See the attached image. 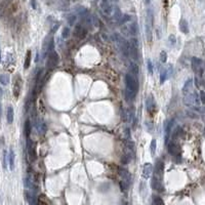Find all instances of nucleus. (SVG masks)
<instances>
[{
	"label": "nucleus",
	"mask_w": 205,
	"mask_h": 205,
	"mask_svg": "<svg viewBox=\"0 0 205 205\" xmlns=\"http://www.w3.org/2000/svg\"><path fill=\"white\" fill-rule=\"evenodd\" d=\"M146 108L148 112H153L155 110V102L152 96H150L146 101Z\"/></svg>",
	"instance_id": "nucleus-18"
},
{
	"label": "nucleus",
	"mask_w": 205,
	"mask_h": 205,
	"mask_svg": "<svg viewBox=\"0 0 205 205\" xmlns=\"http://www.w3.org/2000/svg\"><path fill=\"white\" fill-rule=\"evenodd\" d=\"M152 172H153V166L151 163H146L142 167V177L146 179H148L149 177H151Z\"/></svg>",
	"instance_id": "nucleus-15"
},
{
	"label": "nucleus",
	"mask_w": 205,
	"mask_h": 205,
	"mask_svg": "<svg viewBox=\"0 0 205 205\" xmlns=\"http://www.w3.org/2000/svg\"><path fill=\"white\" fill-rule=\"evenodd\" d=\"M0 83L2 84V85H7V84L9 83V77L8 75L6 74H1L0 75Z\"/></svg>",
	"instance_id": "nucleus-27"
},
{
	"label": "nucleus",
	"mask_w": 205,
	"mask_h": 205,
	"mask_svg": "<svg viewBox=\"0 0 205 205\" xmlns=\"http://www.w3.org/2000/svg\"><path fill=\"white\" fill-rule=\"evenodd\" d=\"M147 69H148V72L150 75H153V64H152L151 60L147 61Z\"/></svg>",
	"instance_id": "nucleus-30"
},
{
	"label": "nucleus",
	"mask_w": 205,
	"mask_h": 205,
	"mask_svg": "<svg viewBox=\"0 0 205 205\" xmlns=\"http://www.w3.org/2000/svg\"><path fill=\"white\" fill-rule=\"evenodd\" d=\"M74 35H75V37H77V38L83 39V38H85L87 35V30L84 26L78 24V25H76L74 28Z\"/></svg>",
	"instance_id": "nucleus-11"
},
{
	"label": "nucleus",
	"mask_w": 205,
	"mask_h": 205,
	"mask_svg": "<svg viewBox=\"0 0 205 205\" xmlns=\"http://www.w3.org/2000/svg\"><path fill=\"white\" fill-rule=\"evenodd\" d=\"M7 164H8V153L6 151L3 152V166L4 168L7 167Z\"/></svg>",
	"instance_id": "nucleus-31"
},
{
	"label": "nucleus",
	"mask_w": 205,
	"mask_h": 205,
	"mask_svg": "<svg viewBox=\"0 0 205 205\" xmlns=\"http://www.w3.org/2000/svg\"><path fill=\"white\" fill-rule=\"evenodd\" d=\"M154 25V12L151 8L147 11V19H146V34L148 41L152 40V28Z\"/></svg>",
	"instance_id": "nucleus-7"
},
{
	"label": "nucleus",
	"mask_w": 205,
	"mask_h": 205,
	"mask_svg": "<svg viewBox=\"0 0 205 205\" xmlns=\"http://www.w3.org/2000/svg\"><path fill=\"white\" fill-rule=\"evenodd\" d=\"M9 0H3L2 2H0V17H3L5 14V12L8 8Z\"/></svg>",
	"instance_id": "nucleus-23"
},
{
	"label": "nucleus",
	"mask_w": 205,
	"mask_h": 205,
	"mask_svg": "<svg viewBox=\"0 0 205 205\" xmlns=\"http://www.w3.org/2000/svg\"><path fill=\"white\" fill-rule=\"evenodd\" d=\"M129 74L133 75V76L136 77H139V66L136 64V63H130V65H129Z\"/></svg>",
	"instance_id": "nucleus-22"
},
{
	"label": "nucleus",
	"mask_w": 205,
	"mask_h": 205,
	"mask_svg": "<svg viewBox=\"0 0 205 205\" xmlns=\"http://www.w3.org/2000/svg\"><path fill=\"white\" fill-rule=\"evenodd\" d=\"M24 130H25V134H26V137L29 139L30 134H31V130H32V125H31V122H30L29 119L26 120V122H25Z\"/></svg>",
	"instance_id": "nucleus-24"
},
{
	"label": "nucleus",
	"mask_w": 205,
	"mask_h": 205,
	"mask_svg": "<svg viewBox=\"0 0 205 205\" xmlns=\"http://www.w3.org/2000/svg\"><path fill=\"white\" fill-rule=\"evenodd\" d=\"M150 2H151V0H146V3H147V4H149Z\"/></svg>",
	"instance_id": "nucleus-38"
},
{
	"label": "nucleus",
	"mask_w": 205,
	"mask_h": 205,
	"mask_svg": "<svg viewBox=\"0 0 205 205\" xmlns=\"http://www.w3.org/2000/svg\"><path fill=\"white\" fill-rule=\"evenodd\" d=\"M184 104L188 107L199 106V105L201 104V102H200V99H199V94L193 90L192 92H190V93L184 96Z\"/></svg>",
	"instance_id": "nucleus-6"
},
{
	"label": "nucleus",
	"mask_w": 205,
	"mask_h": 205,
	"mask_svg": "<svg viewBox=\"0 0 205 205\" xmlns=\"http://www.w3.org/2000/svg\"><path fill=\"white\" fill-rule=\"evenodd\" d=\"M109 1H118V0H109Z\"/></svg>",
	"instance_id": "nucleus-40"
},
{
	"label": "nucleus",
	"mask_w": 205,
	"mask_h": 205,
	"mask_svg": "<svg viewBox=\"0 0 205 205\" xmlns=\"http://www.w3.org/2000/svg\"><path fill=\"white\" fill-rule=\"evenodd\" d=\"M76 21V17L75 16H71L69 17V20H68V22H69V24L71 25V26H73L74 25V22Z\"/></svg>",
	"instance_id": "nucleus-36"
},
{
	"label": "nucleus",
	"mask_w": 205,
	"mask_h": 205,
	"mask_svg": "<svg viewBox=\"0 0 205 205\" xmlns=\"http://www.w3.org/2000/svg\"><path fill=\"white\" fill-rule=\"evenodd\" d=\"M25 196H26L27 201L29 202L30 205H37V197L34 192H31V191H28V190H27V191L25 192Z\"/></svg>",
	"instance_id": "nucleus-16"
},
{
	"label": "nucleus",
	"mask_w": 205,
	"mask_h": 205,
	"mask_svg": "<svg viewBox=\"0 0 205 205\" xmlns=\"http://www.w3.org/2000/svg\"><path fill=\"white\" fill-rule=\"evenodd\" d=\"M0 63H1V51H0Z\"/></svg>",
	"instance_id": "nucleus-39"
},
{
	"label": "nucleus",
	"mask_w": 205,
	"mask_h": 205,
	"mask_svg": "<svg viewBox=\"0 0 205 205\" xmlns=\"http://www.w3.org/2000/svg\"><path fill=\"white\" fill-rule=\"evenodd\" d=\"M152 205H164V202L160 197L158 196H154L153 197V202H152Z\"/></svg>",
	"instance_id": "nucleus-29"
},
{
	"label": "nucleus",
	"mask_w": 205,
	"mask_h": 205,
	"mask_svg": "<svg viewBox=\"0 0 205 205\" xmlns=\"http://www.w3.org/2000/svg\"><path fill=\"white\" fill-rule=\"evenodd\" d=\"M31 60H32V51L31 50H28V51H27L26 57H25L24 69H29L30 64H31Z\"/></svg>",
	"instance_id": "nucleus-26"
},
{
	"label": "nucleus",
	"mask_w": 205,
	"mask_h": 205,
	"mask_svg": "<svg viewBox=\"0 0 205 205\" xmlns=\"http://www.w3.org/2000/svg\"><path fill=\"white\" fill-rule=\"evenodd\" d=\"M14 108H12L11 106H9L6 111V120H7V122H8V124H11L12 122H14Z\"/></svg>",
	"instance_id": "nucleus-20"
},
{
	"label": "nucleus",
	"mask_w": 205,
	"mask_h": 205,
	"mask_svg": "<svg viewBox=\"0 0 205 205\" xmlns=\"http://www.w3.org/2000/svg\"><path fill=\"white\" fill-rule=\"evenodd\" d=\"M125 97L128 99V102L134 99L139 92V77L127 73L125 76Z\"/></svg>",
	"instance_id": "nucleus-2"
},
{
	"label": "nucleus",
	"mask_w": 205,
	"mask_h": 205,
	"mask_svg": "<svg viewBox=\"0 0 205 205\" xmlns=\"http://www.w3.org/2000/svg\"><path fill=\"white\" fill-rule=\"evenodd\" d=\"M27 152H28V155L31 160H35L36 159V148H35V144L31 141L30 139H27Z\"/></svg>",
	"instance_id": "nucleus-12"
},
{
	"label": "nucleus",
	"mask_w": 205,
	"mask_h": 205,
	"mask_svg": "<svg viewBox=\"0 0 205 205\" xmlns=\"http://www.w3.org/2000/svg\"><path fill=\"white\" fill-rule=\"evenodd\" d=\"M69 34H70V29L69 28H65L63 30V38H68L69 37Z\"/></svg>",
	"instance_id": "nucleus-34"
},
{
	"label": "nucleus",
	"mask_w": 205,
	"mask_h": 205,
	"mask_svg": "<svg viewBox=\"0 0 205 205\" xmlns=\"http://www.w3.org/2000/svg\"><path fill=\"white\" fill-rule=\"evenodd\" d=\"M22 84H23V81H22V78L19 74L16 75L14 80V86H12V91H14V96L16 99H19L20 94H21V90H22Z\"/></svg>",
	"instance_id": "nucleus-9"
},
{
	"label": "nucleus",
	"mask_w": 205,
	"mask_h": 205,
	"mask_svg": "<svg viewBox=\"0 0 205 205\" xmlns=\"http://www.w3.org/2000/svg\"><path fill=\"white\" fill-rule=\"evenodd\" d=\"M168 41H169V43H170L171 45H174V44H176V36H174L173 34H171L170 36L168 37Z\"/></svg>",
	"instance_id": "nucleus-33"
},
{
	"label": "nucleus",
	"mask_w": 205,
	"mask_h": 205,
	"mask_svg": "<svg viewBox=\"0 0 205 205\" xmlns=\"http://www.w3.org/2000/svg\"><path fill=\"white\" fill-rule=\"evenodd\" d=\"M119 174H120V177H121V188L123 191H126V190H128L129 186H130V184H131L130 172L127 170L126 168L121 167V168L119 169Z\"/></svg>",
	"instance_id": "nucleus-5"
},
{
	"label": "nucleus",
	"mask_w": 205,
	"mask_h": 205,
	"mask_svg": "<svg viewBox=\"0 0 205 205\" xmlns=\"http://www.w3.org/2000/svg\"><path fill=\"white\" fill-rule=\"evenodd\" d=\"M99 11H101L102 14L106 17L109 21H113L115 23L120 22L122 17V14L120 11V9L116 5L111 3V1L109 0H101L99 3Z\"/></svg>",
	"instance_id": "nucleus-1"
},
{
	"label": "nucleus",
	"mask_w": 205,
	"mask_h": 205,
	"mask_svg": "<svg viewBox=\"0 0 205 205\" xmlns=\"http://www.w3.org/2000/svg\"><path fill=\"white\" fill-rule=\"evenodd\" d=\"M8 165H9V169H11V170H14V152L11 148L9 149V152H8Z\"/></svg>",
	"instance_id": "nucleus-19"
},
{
	"label": "nucleus",
	"mask_w": 205,
	"mask_h": 205,
	"mask_svg": "<svg viewBox=\"0 0 205 205\" xmlns=\"http://www.w3.org/2000/svg\"><path fill=\"white\" fill-rule=\"evenodd\" d=\"M200 102H201V104H204L205 102V97H204V91L203 90H201L200 91Z\"/></svg>",
	"instance_id": "nucleus-35"
},
{
	"label": "nucleus",
	"mask_w": 205,
	"mask_h": 205,
	"mask_svg": "<svg viewBox=\"0 0 205 205\" xmlns=\"http://www.w3.org/2000/svg\"><path fill=\"white\" fill-rule=\"evenodd\" d=\"M192 91H193V79H188L185 83L184 87H182V94L186 96V94Z\"/></svg>",
	"instance_id": "nucleus-17"
},
{
	"label": "nucleus",
	"mask_w": 205,
	"mask_h": 205,
	"mask_svg": "<svg viewBox=\"0 0 205 205\" xmlns=\"http://www.w3.org/2000/svg\"><path fill=\"white\" fill-rule=\"evenodd\" d=\"M60 62V57L57 54V52L54 50H50L47 52V57H46V64H45V68L48 70H54L57 67Z\"/></svg>",
	"instance_id": "nucleus-4"
},
{
	"label": "nucleus",
	"mask_w": 205,
	"mask_h": 205,
	"mask_svg": "<svg viewBox=\"0 0 205 205\" xmlns=\"http://www.w3.org/2000/svg\"><path fill=\"white\" fill-rule=\"evenodd\" d=\"M160 61H161L162 63H166V61H167V54H166V51L162 50L161 52H160Z\"/></svg>",
	"instance_id": "nucleus-32"
},
{
	"label": "nucleus",
	"mask_w": 205,
	"mask_h": 205,
	"mask_svg": "<svg viewBox=\"0 0 205 205\" xmlns=\"http://www.w3.org/2000/svg\"><path fill=\"white\" fill-rule=\"evenodd\" d=\"M172 74V68L171 66H168L167 68H164L163 70L161 71V73H160V83L163 84L164 82L166 81L167 78H168L169 76Z\"/></svg>",
	"instance_id": "nucleus-14"
},
{
	"label": "nucleus",
	"mask_w": 205,
	"mask_h": 205,
	"mask_svg": "<svg viewBox=\"0 0 205 205\" xmlns=\"http://www.w3.org/2000/svg\"><path fill=\"white\" fill-rule=\"evenodd\" d=\"M31 6L33 7L34 9L37 8V2H36V0H31Z\"/></svg>",
	"instance_id": "nucleus-37"
},
{
	"label": "nucleus",
	"mask_w": 205,
	"mask_h": 205,
	"mask_svg": "<svg viewBox=\"0 0 205 205\" xmlns=\"http://www.w3.org/2000/svg\"><path fill=\"white\" fill-rule=\"evenodd\" d=\"M168 152L169 154L179 158L181 156V145L177 142V139H171L168 144Z\"/></svg>",
	"instance_id": "nucleus-8"
},
{
	"label": "nucleus",
	"mask_w": 205,
	"mask_h": 205,
	"mask_svg": "<svg viewBox=\"0 0 205 205\" xmlns=\"http://www.w3.org/2000/svg\"><path fill=\"white\" fill-rule=\"evenodd\" d=\"M0 112H1V110H0Z\"/></svg>",
	"instance_id": "nucleus-41"
},
{
	"label": "nucleus",
	"mask_w": 205,
	"mask_h": 205,
	"mask_svg": "<svg viewBox=\"0 0 205 205\" xmlns=\"http://www.w3.org/2000/svg\"><path fill=\"white\" fill-rule=\"evenodd\" d=\"M124 32H126V34L131 35V36H136V35H137V32H139L137 24L136 22H133V23L127 25V26H125V28H124Z\"/></svg>",
	"instance_id": "nucleus-13"
},
{
	"label": "nucleus",
	"mask_w": 205,
	"mask_h": 205,
	"mask_svg": "<svg viewBox=\"0 0 205 205\" xmlns=\"http://www.w3.org/2000/svg\"><path fill=\"white\" fill-rule=\"evenodd\" d=\"M202 64H203V62H202L201 59H198V57H193L192 59V67H193L194 72L197 75L200 74V77H202V75H203Z\"/></svg>",
	"instance_id": "nucleus-10"
},
{
	"label": "nucleus",
	"mask_w": 205,
	"mask_h": 205,
	"mask_svg": "<svg viewBox=\"0 0 205 205\" xmlns=\"http://www.w3.org/2000/svg\"><path fill=\"white\" fill-rule=\"evenodd\" d=\"M179 30H181V32H182L184 34L189 33V25H188V22H187L185 19H182L181 22H179Z\"/></svg>",
	"instance_id": "nucleus-21"
},
{
	"label": "nucleus",
	"mask_w": 205,
	"mask_h": 205,
	"mask_svg": "<svg viewBox=\"0 0 205 205\" xmlns=\"http://www.w3.org/2000/svg\"><path fill=\"white\" fill-rule=\"evenodd\" d=\"M172 124H173V121H172V120H170V121H169L168 123L166 124V126H165V141H166L167 144H168L169 136H170V133H171V127H172Z\"/></svg>",
	"instance_id": "nucleus-25"
},
{
	"label": "nucleus",
	"mask_w": 205,
	"mask_h": 205,
	"mask_svg": "<svg viewBox=\"0 0 205 205\" xmlns=\"http://www.w3.org/2000/svg\"><path fill=\"white\" fill-rule=\"evenodd\" d=\"M163 174H164V162L158 160L156 162L154 169V174L152 177V188L158 192L163 191Z\"/></svg>",
	"instance_id": "nucleus-3"
},
{
	"label": "nucleus",
	"mask_w": 205,
	"mask_h": 205,
	"mask_svg": "<svg viewBox=\"0 0 205 205\" xmlns=\"http://www.w3.org/2000/svg\"><path fill=\"white\" fill-rule=\"evenodd\" d=\"M156 148H157V141L155 139H152V142H151V146H150V150H151V155H152V156H155Z\"/></svg>",
	"instance_id": "nucleus-28"
}]
</instances>
